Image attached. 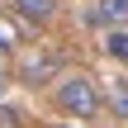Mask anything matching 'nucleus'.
<instances>
[{"label":"nucleus","mask_w":128,"mask_h":128,"mask_svg":"<svg viewBox=\"0 0 128 128\" xmlns=\"http://www.w3.org/2000/svg\"><path fill=\"white\" fill-rule=\"evenodd\" d=\"M48 100H52V109H57L62 119L95 124V119L104 114V86H100V76L76 71V66H66V71L48 86Z\"/></svg>","instance_id":"nucleus-1"},{"label":"nucleus","mask_w":128,"mask_h":128,"mask_svg":"<svg viewBox=\"0 0 128 128\" xmlns=\"http://www.w3.org/2000/svg\"><path fill=\"white\" fill-rule=\"evenodd\" d=\"M62 71H66V52H57L52 43H28V48H19L14 66H10L14 86H28V90H43V86H52Z\"/></svg>","instance_id":"nucleus-2"},{"label":"nucleus","mask_w":128,"mask_h":128,"mask_svg":"<svg viewBox=\"0 0 128 128\" xmlns=\"http://www.w3.org/2000/svg\"><path fill=\"white\" fill-rule=\"evenodd\" d=\"M62 5L66 0H10V14L24 24V28H52L62 19Z\"/></svg>","instance_id":"nucleus-3"},{"label":"nucleus","mask_w":128,"mask_h":128,"mask_svg":"<svg viewBox=\"0 0 128 128\" xmlns=\"http://www.w3.org/2000/svg\"><path fill=\"white\" fill-rule=\"evenodd\" d=\"M86 19L100 28H128V0H95Z\"/></svg>","instance_id":"nucleus-4"},{"label":"nucleus","mask_w":128,"mask_h":128,"mask_svg":"<svg viewBox=\"0 0 128 128\" xmlns=\"http://www.w3.org/2000/svg\"><path fill=\"white\" fill-rule=\"evenodd\" d=\"M104 114L119 119V124H128V76H119V81L104 86Z\"/></svg>","instance_id":"nucleus-5"},{"label":"nucleus","mask_w":128,"mask_h":128,"mask_svg":"<svg viewBox=\"0 0 128 128\" xmlns=\"http://www.w3.org/2000/svg\"><path fill=\"white\" fill-rule=\"evenodd\" d=\"M104 57L128 66V28H104Z\"/></svg>","instance_id":"nucleus-6"},{"label":"nucleus","mask_w":128,"mask_h":128,"mask_svg":"<svg viewBox=\"0 0 128 128\" xmlns=\"http://www.w3.org/2000/svg\"><path fill=\"white\" fill-rule=\"evenodd\" d=\"M0 128H28V114H24L19 104H5V100H0Z\"/></svg>","instance_id":"nucleus-7"},{"label":"nucleus","mask_w":128,"mask_h":128,"mask_svg":"<svg viewBox=\"0 0 128 128\" xmlns=\"http://www.w3.org/2000/svg\"><path fill=\"white\" fill-rule=\"evenodd\" d=\"M14 48H19V43H14V38H10V33H5V28H0V52H5V57H10V52H14Z\"/></svg>","instance_id":"nucleus-8"},{"label":"nucleus","mask_w":128,"mask_h":128,"mask_svg":"<svg viewBox=\"0 0 128 128\" xmlns=\"http://www.w3.org/2000/svg\"><path fill=\"white\" fill-rule=\"evenodd\" d=\"M10 86H14V76H10V71H5V66H0V100H5V95H10Z\"/></svg>","instance_id":"nucleus-9"},{"label":"nucleus","mask_w":128,"mask_h":128,"mask_svg":"<svg viewBox=\"0 0 128 128\" xmlns=\"http://www.w3.org/2000/svg\"><path fill=\"white\" fill-rule=\"evenodd\" d=\"M52 128H81V124H52Z\"/></svg>","instance_id":"nucleus-10"}]
</instances>
